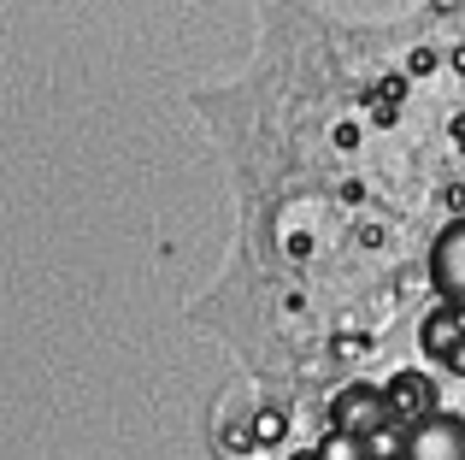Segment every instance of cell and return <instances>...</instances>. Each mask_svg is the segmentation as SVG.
I'll use <instances>...</instances> for the list:
<instances>
[{"instance_id": "6da1fadb", "label": "cell", "mask_w": 465, "mask_h": 460, "mask_svg": "<svg viewBox=\"0 0 465 460\" xmlns=\"http://www.w3.org/2000/svg\"><path fill=\"white\" fill-rule=\"evenodd\" d=\"M330 419H336V431L371 437V431H383L389 419H395V407H389V390H377V384H348V390L330 402Z\"/></svg>"}, {"instance_id": "7a4b0ae2", "label": "cell", "mask_w": 465, "mask_h": 460, "mask_svg": "<svg viewBox=\"0 0 465 460\" xmlns=\"http://www.w3.org/2000/svg\"><path fill=\"white\" fill-rule=\"evenodd\" d=\"M401 460H465V419L436 407L430 419L407 425V455Z\"/></svg>"}, {"instance_id": "3957f363", "label": "cell", "mask_w": 465, "mask_h": 460, "mask_svg": "<svg viewBox=\"0 0 465 460\" xmlns=\"http://www.w3.org/2000/svg\"><path fill=\"white\" fill-rule=\"evenodd\" d=\"M430 284L448 307H465V219H454L430 248Z\"/></svg>"}, {"instance_id": "277c9868", "label": "cell", "mask_w": 465, "mask_h": 460, "mask_svg": "<svg viewBox=\"0 0 465 460\" xmlns=\"http://www.w3.org/2000/svg\"><path fill=\"white\" fill-rule=\"evenodd\" d=\"M419 343H424V355H430V360H442V366L465 372V307H448V301H442V307L424 319Z\"/></svg>"}, {"instance_id": "5b68a950", "label": "cell", "mask_w": 465, "mask_h": 460, "mask_svg": "<svg viewBox=\"0 0 465 460\" xmlns=\"http://www.w3.org/2000/svg\"><path fill=\"white\" fill-rule=\"evenodd\" d=\"M389 407H395V419H407V425H419V419L436 414V384L419 378V372H401L395 384H389Z\"/></svg>"}, {"instance_id": "8992f818", "label": "cell", "mask_w": 465, "mask_h": 460, "mask_svg": "<svg viewBox=\"0 0 465 460\" xmlns=\"http://www.w3.org/2000/svg\"><path fill=\"white\" fill-rule=\"evenodd\" d=\"M318 460H371V449H365V437H353V431H324V443H318Z\"/></svg>"}, {"instance_id": "52a82bcc", "label": "cell", "mask_w": 465, "mask_h": 460, "mask_svg": "<svg viewBox=\"0 0 465 460\" xmlns=\"http://www.w3.org/2000/svg\"><path fill=\"white\" fill-rule=\"evenodd\" d=\"M365 449H371V460H401V455H407V425H395V419H389L383 431H371V437H365Z\"/></svg>"}, {"instance_id": "ba28073f", "label": "cell", "mask_w": 465, "mask_h": 460, "mask_svg": "<svg viewBox=\"0 0 465 460\" xmlns=\"http://www.w3.org/2000/svg\"><path fill=\"white\" fill-rule=\"evenodd\" d=\"M277 431H283V414H260V437H265V443H272V437H277Z\"/></svg>"}, {"instance_id": "9c48e42d", "label": "cell", "mask_w": 465, "mask_h": 460, "mask_svg": "<svg viewBox=\"0 0 465 460\" xmlns=\"http://www.w3.org/2000/svg\"><path fill=\"white\" fill-rule=\"evenodd\" d=\"M289 460H318V449H301V455H289Z\"/></svg>"}]
</instances>
